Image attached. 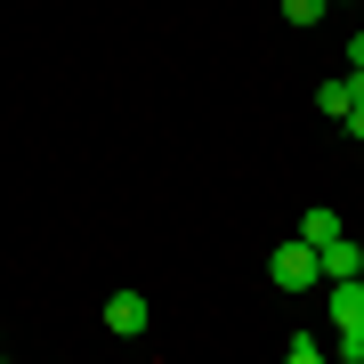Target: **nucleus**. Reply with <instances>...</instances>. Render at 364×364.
Masks as SVG:
<instances>
[{
  "label": "nucleus",
  "mask_w": 364,
  "mask_h": 364,
  "mask_svg": "<svg viewBox=\"0 0 364 364\" xmlns=\"http://www.w3.org/2000/svg\"><path fill=\"white\" fill-rule=\"evenodd\" d=\"M267 284H275V291H308V284H324L316 243H299V235H291V243H275V251H267Z\"/></svg>",
  "instance_id": "f257e3e1"
},
{
  "label": "nucleus",
  "mask_w": 364,
  "mask_h": 364,
  "mask_svg": "<svg viewBox=\"0 0 364 364\" xmlns=\"http://www.w3.org/2000/svg\"><path fill=\"white\" fill-rule=\"evenodd\" d=\"M146 324H154V308H146L138 291H114V299H105V332H114V340H138Z\"/></svg>",
  "instance_id": "f03ea898"
},
{
  "label": "nucleus",
  "mask_w": 364,
  "mask_h": 364,
  "mask_svg": "<svg viewBox=\"0 0 364 364\" xmlns=\"http://www.w3.org/2000/svg\"><path fill=\"white\" fill-rule=\"evenodd\" d=\"M332 332H364V275H332Z\"/></svg>",
  "instance_id": "7ed1b4c3"
},
{
  "label": "nucleus",
  "mask_w": 364,
  "mask_h": 364,
  "mask_svg": "<svg viewBox=\"0 0 364 364\" xmlns=\"http://www.w3.org/2000/svg\"><path fill=\"white\" fill-rule=\"evenodd\" d=\"M316 259H324V284H332V275H364V251L348 243V235H332V243L316 251Z\"/></svg>",
  "instance_id": "20e7f679"
},
{
  "label": "nucleus",
  "mask_w": 364,
  "mask_h": 364,
  "mask_svg": "<svg viewBox=\"0 0 364 364\" xmlns=\"http://www.w3.org/2000/svg\"><path fill=\"white\" fill-rule=\"evenodd\" d=\"M332 235H340V210H299V243H316V251H324Z\"/></svg>",
  "instance_id": "39448f33"
},
{
  "label": "nucleus",
  "mask_w": 364,
  "mask_h": 364,
  "mask_svg": "<svg viewBox=\"0 0 364 364\" xmlns=\"http://www.w3.org/2000/svg\"><path fill=\"white\" fill-rule=\"evenodd\" d=\"M348 105H356V97H348V81H324V90H316V114H324V122H340Z\"/></svg>",
  "instance_id": "423d86ee"
},
{
  "label": "nucleus",
  "mask_w": 364,
  "mask_h": 364,
  "mask_svg": "<svg viewBox=\"0 0 364 364\" xmlns=\"http://www.w3.org/2000/svg\"><path fill=\"white\" fill-rule=\"evenodd\" d=\"M284 356H291V364H316V356H324V332H291Z\"/></svg>",
  "instance_id": "0eeeda50"
},
{
  "label": "nucleus",
  "mask_w": 364,
  "mask_h": 364,
  "mask_svg": "<svg viewBox=\"0 0 364 364\" xmlns=\"http://www.w3.org/2000/svg\"><path fill=\"white\" fill-rule=\"evenodd\" d=\"M332 0H284V25H324Z\"/></svg>",
  "instance_id": "6e6552de"
},
{
  "label": "nucleus",
  "mask_w": 364,
  "mask_h": 364,
  "mask_svg": "<svg viewBox=\"0 0 364 364\" xmlns=\"http://www.w3.org/2000/svg\"><path fill=\"white\" fill-rule=\"evenodd\" d=\"M332 356L340 364H364V332H332Z\"/></svg>",
  "instance_id": "1a4fd4ad"
},
{
  "label": "nucleus",
  "mask_w": 364,
  "mask_h": 364,
  "mask_svg": "<svg viewBox=\"0 0 364 364\" xmlns=\"http://www.w3.org/2000/svg\"><path fill=\"white\" fill-rule=\"evenodd\" d=\"M340 122H348V138L364 146V105H348V114H340Z\"/></svg>",
  "instance_id": "9d476101"
},
{
  "label": "nucleus",
  "mask_w": 364,
  "mask_h": 364,
  "mask_svg": "<svg viewBox=\"0 0 364 364\" xmlns=\"http://www.w3.org/2000/svg\"><path fill=\"white\" fill-rule=\"evenodd\" d=\"M348 73H364V33H356V41H348Z\"/></svg>",
  "instance_id": "9b49d317"
}]
</instances>
